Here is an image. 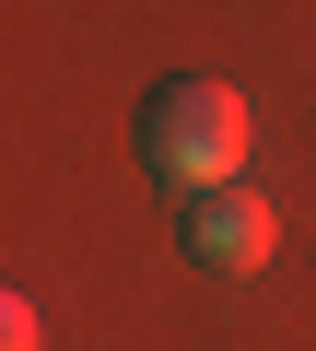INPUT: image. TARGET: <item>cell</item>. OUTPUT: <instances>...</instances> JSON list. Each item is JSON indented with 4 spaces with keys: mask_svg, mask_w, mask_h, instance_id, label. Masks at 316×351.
<instances>
[{
    "mask_svg": "<svg viewBox=\"0 0 316 351\" xmlns=\"http://www.w3.org/2000/svg\"><path fill=\"white\" fill-rule=\"evenodd\" d=\"M269 246H281V211L246 188V176L188 199V258H199V269H234V281H246V269H269Z\"/></svg>",
    "mask_w": 316,
    "mask_h": 351,
    "instance_id": "cell-2",
    "label": "cell"
},
{
    "mask_svg": "<svg viewBox=\"0 0 316 351\" xmlns=\"http://www.w3.org/2000/svg\"><path fill=\"white\" fill-rule=\"evenodd\" d=\"M0 351H47V316H36V293H0Z\"/></svg>",
    "mask_w": 316,
    "mask_h": 351,
    "instance_id": "cell-3",
    "label": "cell"
},
{
    "mask_svg": "<svg viewBox=\"0 0 316 351\" xmlns=\"http://www.w3.org/2000/svg\"><path fill=\"white\" fill-rule=\"evenodd\" d=\"M246 94L234 82H211V71H188V82H152L141 94V164L165 176V188H234V164H246Z\"/></svg>",
    "mask_w": 316,
    "mask_h": 351,
    "instance_id": "cell-1",
    "label": "cell"
}]
</instances>
